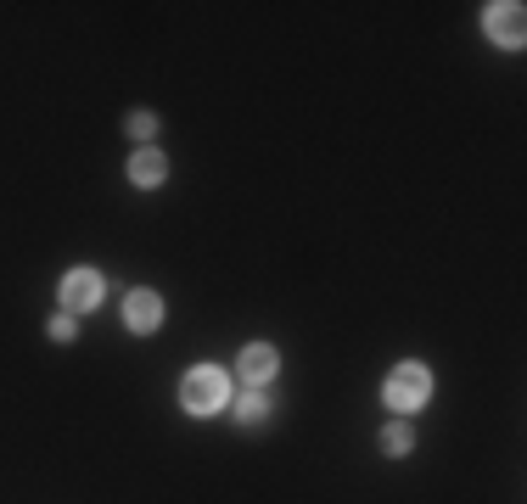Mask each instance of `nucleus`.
Returning a JSON list of instances; mask_svg holds the SVG:
<instances>
[{
  "label": "nucleus",
  "instance_id": "3",
  "mask_svg": "<svg viewBox=\"0 0 527 504\" xmlns=\"http://www.w3.org/2000/svg\"><path fill=\"white\" fill-rule=\"evenodd\" d=\"M96 303H101V275L96 269H68V280H62V314H85Z\"/></svg>",
  "mask_w": 527,
  "mask_h": 504
},
{
  "label": "nucleus",
  "instance_id": "6",
  "mask_svg": "<svg viewBox=\"0 0 527 504\" xmlns=\"http://www.w3.org/2000/svg\"><path fill=\"white\" fill-rule=\"evenodd\" d=\"M163 174H169V157L157 152V146H141V152L129 157V180L135 185H163Z\"/></svg>",
  "mask_w": 527,
  "mask_h": 504
},
{
  "label": "nucleus",
  "instance_id": "5",
  "mask_svg": "<svg viewBox=\"0 0 527 504\" xmlns=\"http://www.w3.org/2000/svg\"><path fill=\"white\" fill-rule=\"evenodd\" d=\"M157 320H163V303H157V292H129L124 297V325L135 336L157 331Z\"/></svg>",
  "mask_w": 527,
  "mask_h": 504
},
{
  "label": "nucleus",
  "instance_id": "10",
  "mask_svg": "<svg viewBox=\"0 0 527 504\" xmlns=\"http://www.w3.org/2000/svg\"><path fill=\"white\" fill-rule=\"evenodd\" d=\"M129 140H152L157 135V118H152V112H129Z\"/></svg>",
  "mask_w": 527,
  "mask_h": 504
},
{
  "label": "nucleus",
  "instance_id": "11",
  "mask_svg": "<svg viewBox=\"0 0 527 504\" xmlns=\"http://www.w3.org/2000/svg\"><path fill=\"white\" fill-rule=\"evenodd\" d=\"M73 331H79L73 314H57V320H51V336H57V342H73Z\"/></svg>",
  "mask_w": 527,
  "mask_h": 504
},
{
  "label": "nucleus",
  "instance_id": "7",
  "mask_svg": "<svg viewBox=\"0 0 527 504\" xmlns=\"http://www.w3.org/2000/svg\"><path fill=\"white\" fill-rule=\"evenodd\" d=\"M236 370H242V376L253 381V387H264V381H270L275 370H281V359H275V348H264V342H258V348H247V353H242V364H236Z\"/></svg>",
  "mask_w": 527,
  "mask_h": 504
},
{
  "label": "nucleus",
  "instance_id": "4",
  "mask_svg": "<svg viewBox=\"0 0 527 504\" xmlns=\"http://www.w3.org/2000/svg\"><path fill=\"white\" fill-rule=\"evenodd\" d=\"M483 28H488V40H499V45H522V34H527V17H522V6H488V17H483Z\"/></svg>",
  "mask_w": 527,
  "mask_h": 504
},
{
  "label": "nucleus",
  "instance_id": "2",
  "mask_svg": "<svg viewBox=\"0 0 527 504\" xmlns=\"http://www.w3.org/2000/svg\"><path fill=\"white\" fill-rule=\"evenodd\" d=\"M427 392H432L427 370H421V364H399V370L387 376L382 398H387V409H399V415H410V409H421V404H427Z\"/></svg>",
  "mask_w": 527,
  "mask_h": 504
},
{
  "label": "nucleus",
  "instance_id": "8",
  "mask_svg": "<svg viewBox=\"0 0 527 504\" xmlns=\"http://www.w3.org/2000/svg\"><path fill=\"white\" fill-rule=\"evenodd\" d=\"M236 415H242V420H264V415H270V404H264V392H242V398H236Z\"/></svg>",
  "mask_w": 527,
  "mask_h": 504
},
{
  "label": "nucleus",
  "instance_id": "1",
  "mask_svg": "<svg viewBox=\"0 0 527 504\" xmlns=\"http://www.w3.org/2000/svg\"><path fill=\"white\" fill-rule=\"evenodd\" d=\"M180 404L191 409V415H219V409L230 404V381L219 364H197L186 381H180Z\"/></svg>",
  "mask_w": 527,
  "mask_h": 504
},
{
  "label": "nucleus",
  "instance_id": "9",
  "mask_svg": "<svg viewBox=\"0 0 527 504\" xmlns=\"http://www.w3.org/2000/svg\"><path fill=\"white\" fill-rule=\"evenodd\" d=\"M410 443H415V437H410V426H404V420L382 432V448H387V454H410Z\"/></svg>",
  "mask_w": 527,
  "mask_h": 504
}]
</instances>
